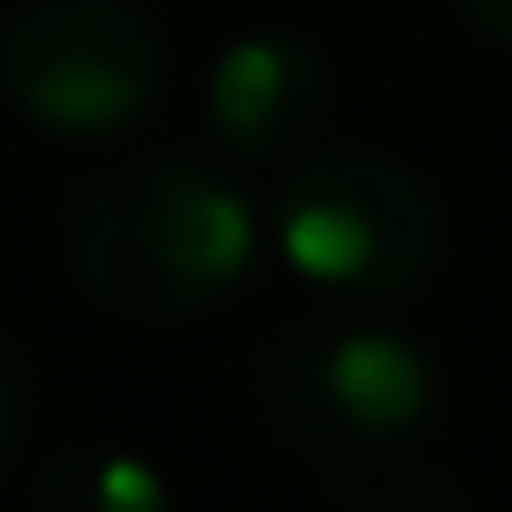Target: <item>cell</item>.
<instances>
[{"label": "cell", "instance_id": "1", "mask_svg": "<svg viewBox=\"0 0 512 512\" xmlns=\"http://www.w3.org/2000/svg\"><path fill=\"white\" fill-rule=\"evenodd\" d=\"M256 264V204L189 151H144L83 181L68 204V272L128 324H189Z\"/></svg>", "mask_w": 512, "mask_h": 512}, {"label": "cell", "instance_id": "2", "mask_svg": "<svg viewBox=\"0 0 512 512\" xmlns=\"http://www.w3.org/2000/svg\"><path fill=\"white\" fill-rule=\"evenodd\" d=\"M264 407L279 437L324 475L332 497H362L377 475L415 460L437 422V369L392 324L317 317L264 354Z\"/></svg>", "mask_w": 512, "mask_h": 512}, {"label": "cell", "instance_id": "3", "mask_svg": "<svg viewBox=\"0 0 512 512\" xmlns=\"http://www.w3.org/2000/svg\"><path fill=\"white\" fill-rule=\"evenodd\" d=\"M272 241L309 287L339 302H400L437 272L445 204L392 151H302L272 196Z\"/></svg>", "mask_w": 512, "mask_h": 512}, {"label": "cell", "instance_id": "4", "mask_svg": "<svg viewBox=\"0 0 512 512\" xmlns=\"http://www.w3.org/2000/svg\"><path fill=\"white\" fill-rule=\"evenodd\" d=\"M0 91L46 136H121L166 91L159 23L136 0H16L0 23Z\"/></svg>", "mask_w": 512, "mask_h": 512}, {"label": "cell", "instance_id": "5", "mask_svg": "<svg viewBox=\"0 0 512 512\" xmlns=\"http://www.w3.org/2000/svg\"><path fill=\"white\" fill-rule=\"evenodd\" d=\"M324 106H332V61L302 31H249L204 76L211 144L249 166L302 159L309 136L324 128Z\"/></svg>", "mask_w": 512, "mask_h": 512}, {"label": "cell", "instance_id": "6", "mask_svg": "<svg viewBox=\"0 0 512 512\" xmlns=\"http://www.w3.org/2000/svg\"><path fill=\"white\" fill-rule=\"evenodd\" d=\"M31 505L38 512H166L174 482L121 445H68L31 475Z\"/></svg>", "mask_w": 512, "mask_h": 512}, {"label": "cell", "instance_id": "7", "mask_svg": "<svg viewBox=\"0 0 512 512\" xmlns=\"http://www.w3.org/2000/svg\"><path fill=\"white\" fill-rule=\"evenodd\" d=\"M354 505H369V512H415V505H430V512H467V490L452 475H430V467H392V475H377Z\"/></svg>", "mask_w": 512, "mask_h": 512}, {"label": "cell", "instance_id": "8", "mask_svg": "<svg viewBox=\"0 0 512 512\" xmlns=\"http://www.w3.org/2000/svg\"><path fill=\"white\" fill-rule=\"evenodd\" d=\"M23 422H31V369H23V354L0 339V467H8V452L23 445Z\"/></svg>", "mask_w": 512, "mask_h": 512}, {"label": "cell", "instance_id": "9", "mask_svg": "<svg viewBox=\"0 0 512 512\" xmlns=\"http://www.w3.org/2000/svg\"><path fill=\"white\" fill-rule=\"evenodd\" d=\"M460 23L490 46H512V0H460Z\"/></svg>", "mask_w": 512, "mask_h": 512}]
</instances>
